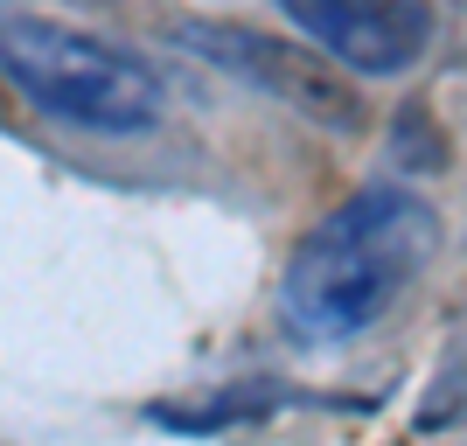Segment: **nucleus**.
I'll return each mask as SVG.
<instances>
[{
	"label": "nucleus",
	"mask_w": 467,
	"mask_h": 446,
	"mask_svg": "<svg viewBox=\"0 0 467 446\" xmlns=\"http://www.w3.org/2000/svg\"><path fill=\"white\" fill-rule=\"evenodd\" d=\"M182 42H195L210 63H223V70H237V78H252L258 91L286 98L293 112L314 119V126L356 133V126L370 119V105H363V91L349 84V70H335L321 49L279 42V36H265V28H244V21H189Z\"/></svg>",
	"instance_id": "nucleus-3"
},
{
	"label": "nucleus",
	"mask_w": 467,
	"mask_h": 446,
	"mask_svg": "<svg viewBox=\"0 0 467 446\" xmlns=\"http://www.w3.org/2000/svg\"><path fill=\"white\" fill-rule=\"evenodd\" d=\"M0 78L36 112L84 133H147L168 105L161 78L140 57L49 15H0Z\"/></svg>",
	"instance_id": "nucleus-2"
},
{
	"label": "nucleus",
	"mask_w": 467,
	"mask_h": 446,
	"mask_svg": "<svg viewBox=\"0 0 467 446\" xmlns=\"http://www.w3.org/2000/svg\"><path fill=\"white\" fill-rule=\"evenodd\" d=\"M432 258H440V216L405 189H363L293 244L279 307L314 342H349L426 279Z\"/></svg>",
	"instance_id": "nucleus-1"
},
{
	"label": "nucleus",
	"mask_w": 467,
	"mask_h": 446,
	"mask_svg": "<svg viewBox=\"0 0 467 446\" xmlns=\"http://www.w3.org/2000/svg\"><path fill=\"white\" fill-rule=\"evenodd\" d=\"M279 15L335 70L363 78H398L432 49V0H279Z\"/></svg>",
	"instance_id": "nucleus-4"
}]
</instances>
